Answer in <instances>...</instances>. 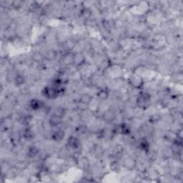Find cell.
Returning <instances> with one entry per match:
<instances>
[{"instance_id":"cell-2","label":"cell","mask_w":183,"mask_h":183,"mask_svg":"<svg viewBox=\"0 0 183 183\" xmlns=\"http://www.w3.org/2000/svg\"><path fill=\"white\" fill-rule=\"evenodd\" d=\"M44 96L47 97L48 99H55L59 95V91L57 90V88H55L53 87H47L44 89Z\"/></svg>"},{"instance_id":"cell-18","label":"cell","mask_w":183,"mask_h":183,"mask_svg":"<svg viewBox=\"0 0 183 183\" xmlns=\"http://www.w3.org/2000/svg\"><path fill=\"white\" fill-rule=\"evenodd\" d=\"M32 57H33L34 60L37 61V62H39V61H41V59H43L42 55L40 54L39 52L35 53V54H33V56H32Z\"/></svg>"},{"instance_id":"cell-11","label":"cell","mask_w":183,"mask_h":183,"mask_svg":"<svg viewBox=\"0 0 183 183\" xmlns=\"http://www.w3.org/2000/svg\"><path fill=\"white\" fill-rule=\"evenodd\" d=\"M92 97L89 94H83L81 96L80 99V102H82V103H84L85 105H88L90 102H92Z\"/></svg>"},{"instance_id":"cell-15","label":"cell","mask_w":183,"mask_h":183,"mask_svg":"<svg viewBox=\"0 0 183 183\" xmlns=\"http://www.w3.org/2000/svg\"><path fill=\"white\" fill-rule=\"evenodd\" d=\"M139 147H140V148L142 149V150H144V151H147L149 147H150V145H149V142H147V140H145V139H142V140L140 142Z\"/></svg>"},{"instance_id":"cell-9","label":"cell","mask_w":183,"mask_h":183,"mask_svg":"<svg viewBox=\"0 0 183 183\" xmlns=\"http://www.w3.org/2000/svg\"><path fill=\"white\" fill-rule=\"evenodd\" d=\"M65 136V133L62 129H58V130L55 131V132L53 133L52 136V139H54L56 142H61L62 139H64Z\"/></svg>"},{"instance_id":"cell-10","label":"cell","mask_w":183,"mask_h":183,"mask_svg":"<svg viewBox=\"0 0 183 183\" xmlns=\"http://www.w3.org/2000/svg\"><path fill=\"white\" fill-rule=\"evenodd\" d=\"M102 117L104 119V121L107 122H110L113 121V120L115 117V113H114V111L111 110H107V111H106L104 113Z\"/></svg>"},{"instance_id":"cell-19","label":"cell","mask_w":183,"mask_h":183,"mask_svg":"<svg viewBox=\"0 0 183 183\" xmlns=\"http://www.w3.org/2000/svg\"><path fill=\"white\" fill-rule=\"evenodd\" d=\"M120 131H121L122 133L124 134V135H127V134L129 133V129L126 124H122L121 126V130Z\"/></svg>"},{"instance_id":"cell-12","label":"cell","mask_w":183,"mask_h":183,"mask_svg":"<svg viewBox=\"0 0 183 183\" xmlns=\"http://www.w3.org/2000/svg\"><path fill=\"white\" fill-rule=\"evenodd\" d=\"M97 97L101 100H105L109 97V93L107 90H101L97 93Z\"/></svg>"},{"instance_id":"cell-8","label":"cell","mask_w":183,"mask_h":183,"mask_svg":"<svg viewBox=\"0 0 183 183\" xmlns=\"http://www.w3.org/2000/svg\"><path fill=\"white\" fill-rule=\"evenodd\" d=\"M29 106L32 108V110H38L41 109L44 106V103H43L42 101L39 100V99H34L32 100H31L30 104H29Z\"/></svg>"},{"instance_id":"cell-20","label":"cell","mask_w":183,"mask_h":183,"mask_svg":"<svg viewBox=\"0 0 183 183\" xmlns=\"http://www.w3.org/2000/svg\"><path fill=\"white\" fill-rule=\"evenodd\" d=\"M47 56L49 59H54L55 56H56V52L53 50H50L48 51L47 54Z\"/></svg>"},{"instance_id":"cell-5","label":"cell","mask_w":183,"mask_h":183,"mask_svg":"<svg viewBox=\"0 0 183 183\" xmlns=\"http://www.w3.org/2000/svg\"><path fill=\"white\" fill-rule=\"evenodd\" d=\"M85 61V57L82 53H75L73 54V64L74 65L79 66V65H82Z\"/></svg>"},{"instance_id":"cell-14","label":"cell","mask_w":183,"mask_h":183,"mask_svg":"<svg viewBox=\"0 0 183 183\" xmlns=\"http://www.w3.org/2000/svg\"><path fill=\"white\" fill-rule=\"evenodd\" d=\"M54 114H56V115L59 116L61 117H63L65 116V114H66V110H65V108L62 107H58L55 110Z\"/></svg>"},{"instance_id":"cell-13","label":"cell","mask_w":183,"mask_h":183,"mask_svg":"<svg viewBox=\"0 0 183 183\" xmlns=\"http://www.w3.org/2000/svg\"><path fill=\"white\" fill-rule=\"evenodd\" d=\"M39 152V150L35 146H32L29 148V150H28V156L29 157H34L38 154Z\"/></svg>"},{"instance_id":"cell-21","label":"cell","mask_w":183,"mask_h":183,"mask_svg":"<svg viewBox=\"0 0 183 183\" xmlns=\"http://www.w3.org/2000/svg\"><path fill=\"white\" fill-rule=\"evenodd\" d=\"M86 129H87V127H85V126L84 125H81L80 126V127H78L77 129V132L79 134H83L86 131Z\"/></svg>"},{"instance_id":"cell-7","label":"cell","mask_w":183,"mask_h":183,"mask_svg":"<svg viewBox=\"0 0 183 183\" xmlns=\"http://www.w3.org/2000/svg\"><path fill=\"white\" fill-rule=\"evenodd\" d=\"M67 145L72 149H77L80 145V140L77 137L74 136H71L67 140Z\"/></svg>"},{"instance_id":"cell-16","label":"cell","mask_w":183,"mask_h":183,"mask_svg":"<svg viewBox=\"0 0 183 183\" xmlns=\"http://www.w3.org/2000/svg\"><path fill=\"white\" fill-rule=\"evenodd\" d=\"M110 168H111L112 170L114 171V172H120V165L118 164L117 162H113L112 163H111V165H110Z\"/></svg>"},{"instance_id":"cell-4","label":"cell","mask_w":183,"mask_h":183,"mask_svg":"<svg viewBox=\"0 0 183 183\" xmlns=\"http://www.w3.org/2000/svg\"><path fill=\"white\" fill-rule=\"evenodd\" d=\"M123 165H124V167L127 168V169L132 170V169H134L136 167L137 162L136 160L134 158H132V157H126L124 160V161H123Z\"/></svg>"},{"instance_id":"cell-3","label":"cell","mask_w":183,"mask_h":183,"mask_svg":"<svg viewBox=\"0 0 183 183\" xmlns=\"http://www.w3.org/2000/svg\"><path fill=\"white\" fill-rule=\"evenodd\" d=\"M129 83L135 88H139L142 87V84H143V80L139 76L134 75L131 77L130 80H129Z\"/></svg>"},{"instance_id":"cell-1","label":"cell","mask_w":183,"mask_h":183,"mask_svg":"<svg viewBox=\"0 0 183 183\" xmlns=\"http://www.w3.org/2000/svg\"><path fill=\"white\" fill-rule=\"evenodd\" d=\"M150 96L148 93L144 92L139 95L137 99V105L139 108L142 109H146L147 107L150 105Z\"/></svg>"},{"instance_id":"cell-17","label":"cell","mask_w":183,"mask_h":183,"mask_svg":"<svg viewBox=\"0 0 183 183\" xmlns=\"http://www.w3.org/2000/svg\"><path fill=\"white\" fill-rule=\"evenodd\" d=\"M25 82V79L23 76L22 75H17L15 79V83L17 85L20 86L23 84Z\"/></svg>"},{"instance_id":"cell-22","label":"cell","mask_w":183,"mask_h":183,"mask_svg":"<svg viewBox=\"0 0 183 183\" xmlns=\"http://www.w3.org/2000/svg\"><path fill=\"white\" fill-rule=\"evenodd\" d=\"M32 132L31 130H29V129H27V130H26V132H25V135H24V137L26 138H27V139H29V138H32Z\"/></svg>"},{"instance_id":"cell-6","label":"cell","mask_w":183,"mask_h":183,"mask_svg":"<svg viewBox=\"0 0 183 183\" xmlns=\"http://www.w3.org/2000/svg\"><path fill=\"white\" fill-rule=\"evenodd\" d=\"M62 117H59V116L56 115V114H53L50 117V120H49V123L52 127H57L59 124L62 123Z\"/></svg>"}]
</instances>
